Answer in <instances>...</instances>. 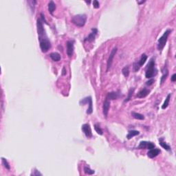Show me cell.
Here are the masks:
<instances>
[{
	"instance_id": "1",
	"label": "cell",
	"mask_w": 176,
	"mask_h": 176,
	"mask_svg": "<svg viewBox=\"0 0 176 176\" xmlns=\"http://www.w3.org/2000/svg\"><path fill=\"white\" fill-rule=\"evenodd\" d=\"M86 21H87V16L84 14L75 15L72 19V23L78 27L84 26L85 23H86Z\"/></svg>"
},
{
	"instance_id": "2",
	"label": "cell",
	"mask_w": 176,
	"mask_h": 176,
	"mask_svg": "<svg viewBox=\"0 0 176 176\" xmlns=\"http://www.w3.org/2000/svg\"><path fill=\"white\" fill-rule=\"evenodd\" d=\"M171 33V30L168 29L167 30H166L165 33L162 34L158 41V49L159 50H162V49L165 48V45L166 44V41H167V39L168 37L170 34V33Z\"/></svg>"
},
{
	"instance_id": "3",
	"label": "cell",
	"mask_w": 176,
	"mask_h": 176,
	"mask_svg": "<svg viewBox=\"0 0 176 176\" xmlns=\"http://www.w3.org/2000/svg\"><path fill=\"white\" fill-rule=\"evenodd\" d=\"M155 60L154 59H151L150 60L149 63H148L147 67V70H146V72H145V77L147 78H151L154 77L155 74Z\"/></svg>"
},
{
	"instance_id": "4",
	"label": "cell",
	"mask_w": 176,
	"mask_h": 176,
	"mask_svg": "<svg viewBox=\"0 0 176 176\" xmlns=\"http://www.w3.org/2000/svg\"><path fill=\"white\" fill-rule=\"evenodd\" d=\"M37 33L39 34V40H43L48 39V37L45 34V30H44V26H43V22H41L40 19H38L37 21Z\"/></svg>"
},
{
	"instance_id": "5",
	"label": "cell",
	"mask_w": 176,
	"mask_h": 176,
	"mask_svg": "<svg viewBox=\"0 0 176 176\" xmlns=\"http://www.w3.org/2000/svg\"><path fill=\"white\" fill-rule=\"evenodd\" d=\"M39 43H40L41 50L42 52H44V53L47 52L51 47V44H50V41L48 40V39L39 41Z\"/></svg>"
},
{
	"instance_id": "6",
	"label": "cell",
	"mask_w": 176,
	"mask_h": 176,
	"mask_svg": "<svg viewBox=\"0 0 176 176\" xmlns=\"http://www.w3.org/2000/svg\"><path fill=\"white\" fill-rule=\"evenodd\" d=\"M117 50H118L117 47H114V48H113V50H112L111 52V53H110L109 59L107 60V72L110 70V68L111 67L112 62H113V59H114V56H115V55H116V52H117Z\"/></svg>"
},
{
	"instance_id": "7",
	"label": "cell",
	"mask_w": 176,
	"mask_h": 176,
	"mask_svg": "<svg viewBox=\"0 0 176 176\" xmlns=\"http://www.w3.org/2000/svg\"><path fill=\"white\" fill-rule=\"evenodd\" d=\"M74 41H68L67 42V55L69 57H71L72 55H73L74 52Z\"/></svg>"
},
{
	"instance_id": "8",
	"label": "cell",
	"mask_w": 176,
	"mask_h": 176,
	"mask_svg": "<svg viewBox=\"0 0 176 176\" xmlns=\"http://www.w3.org/2000/svg\"><path fill=\"white\" fill-rule=\"evenodd\" d=\"M82 131L84 132L86 137L88 138H92V130H91V127L90 125L89 124H84L82 125Z\"/></svg>"
},
{
	"instance_id": "9",
	"label": "cell",
	"mask_w": 176,
	"mask_h": 176,
	"mask_svg": "<svg viewBox=\"0 0 176 176\" xmlns=\"http://www.w3.org/2000/svg\"><path fill=\"white\" fill-rule=\"evenodd\" d=\"M98 33V30L96 29V28H92V33H90L88 37H86L84 39L85 41H89V42H92L94 41L95 39L96 35Z\"/></svg>"
},
{
	"instance_id": "10",
	"label": "cell",
	"mask_w": 176,
	"mask_h": 176,
	"mask_svg": "<svg viewBox=\"0 0 176 176\" xmlns=\"http://www.w3.org/2000/svg\"><path fill=\"white\" fill-rule=\"evenodd\" d=\"M110 102L109 101V100L106 99L104 103H103V115L105 118L107 117V115L109 113V110H110Z\"/></svg>"
},
{
	"instance_id": "11",
	"label": "cell",
	"mask_w": 176,
	"mask_h": 176,
	"mask_svg": "<svg viewBox=\"0 0 176 176\" xmlns=\"http://www.w3.org/2000/svg\"><path fill=\"white\" fill-rule=\"evenodd\" d=\"M160 153V150L158 149H149V152L147 153V155L148 157L150 158H154L158 155V154Z\"/></svg>"
},
{
	"instance_id": "12",
	"label": "cell",
	"mask_w": 176,
	"mask_h": 176,
	"mask_svg": "<svg viewBox=\"0 0 176 176\" xmlns=\"http://www.w3.org/2000/svg\"><path fill=\"white\" fill-rule=\"evenodd\" d=\"M149 94V90L146 89V88H144V89H143L142 90H140V91L138 93L137 96H138V98H140V99H143V98L146 97Z\"/></svg>"
},
{
	"instance_id": "13",
	"label": "cell",
	"mask_w": 176,
	"mask_h": 176,
	"mask_svg": "<svg viewBox=\"0 0 176 176\" xmlns=\"http://www.w3.org/2000/svg\"><path fill=\"white\" fill-rule=\"evenodd\" d=\"M118 96H119V95H118L117 92H109L107 95L106 99H107V100H116L118 98Z\"/></svg>"
},
{
	"instance_id": "14",
	"label": "cell",
	"mask_w": 176,
	"mask_h": 176,
	"mask_svg": "<svg viewBox=\"0 0 176 176\" xmlns=\"http://www.w3.org/2000/svg\"><path fill=\"white\" fill-rule=\"evenodd\" d=\"M89 104V107L87 110V114H91L93 112V107H92V99L91 96L88 97V103Z\"/></svg>"
},
{
	"instance_id": "15",
	"label": "cell",
	"mask_w": 176,
	"mask_h": 176,
	"mask_svg": "<svg viewBox=\"0 0 176 176\" xmlns=\"http://www.w3.org/2000/svg\"><path fill=\"white\" fill-rule=\"evenodd\" d=\"M56 9V4H55V2L53 1H50L48 4V11L52 15L53 14V12L55 11Z\"/></svg>"
},
{
	"instance_id": "16",
	"label": "cell",
	"mask_w": 176,
	"mask_h": 176,
	"mask_svg": "<svg viewBox=\"0 0 176 176\" xmlns=\"http://www.w3.org/2000/svg\"><path fill=\"white\" fill-rule=\"evenodd\" d=\"M50 56L54 61H59L61 59V55L57 52H52L50 55Z\"/></svg>"
},
{
	"instance_id": "17",
	"label": "cell",
	"mask_w": 176,
	"mask_h": 176,
	"mask_svg": "<svg viewBox=\"0 0 176 176\" xmlns=\"http://www.w3.org/2000/svg\"><path fill=\"white\" fill-rule=\"evenodd\" d=\"M140 134V132L138 131H136V130H132V131H129L128 133V134H127V139L129 140L132 138L133 137H134V136H138V135H139Z\"/></svg>"
},
{
	"instance_id": "18",
	"label": "cell",
	"mask_w": 176,
	"mask_h": 176,
	"mask_svg": "<svg viewBox=\"0 0 176 176\" xmlns=\"http://www.w3.org/2000/svg\"><path fill=\"white\" fill-rule=\"evenodd\" d=\"M159 143H160V144L161 145L162 147H163L167 151H169L171 150V147L169 145H168L166 143H165V141H164V139L163 138H160L159 139Z\"/></svg>"
},
{
	"instance_id": "19",
	"label": "cell",
	"mask_w": 176,
	"mask_h": 176,
	"mask_svg": "<svg viewBox=\"0 0 176 176\" xmlns=\"http://www.w3.org/2000/svg\"><path fill=\"white\" fill-rule=\"evenodd\" d=\"M171 94H169L167 95V96H166V98L165 99V102L163 103V105H162V110H165V109H166L167 107L169 106V101H170V99H171Z\"/></svg>"
},
{
	"instance_id": "20",
	"label": "cell",
	"mask_w": 176,
	"mask_h": 176,
	"mask_svg": "<svg viewBox=\"0 0 176 176\" xmlns=\"http://www.w3.org/2000/svg\"><path fill=\"white\" fill-rule=\"evenodd\" d=\"M168 74H169V72H168V70H167V67H164V70H163V75H162V77L161 78V84H162L163 83H164V81L166 80V77L168 76Z\"/></svg>"
},
{
	"instance_id": "21",
	"label": "cell",
	"mask_w": 176,
	"mask_h": 176,
	"mask_svg": "<svg viewBox=\"0 0 176 176\" xmlns=\"http://www.w3.org/2000/svg\"><path fill=\"white\" fill-rule=\"evenodd\" d=\"M132 115L133 117L137 119V120H144V116H143V114H140L139 113L135 112V111H132Z\"/></svg>"
},
{
	"instance_id": "22",
	"label": "cell",
	"mask_w": 176,
	"mask_h": 176,
	"mask_svg": "<svg viewBox=\"0 0 176 176\" xmlns=\"http://www.w3.org/2000/svg\"><path fill=\"white\" fill-rule=\"evenodd\" d=\"M147 56L145 54H143L142 56H141V57H140V61H138V63H139V65L140 66V67L142 66H143L145 62H146V61H147Z\"/></svg>"
},
{
	"instance_id": "23",
	"label": "cell",
	"mask_w": 176,
	"mask_h": 176,
	"mask_svg": "<svg viewBox=\"0 0 176 176\" xmlns=\"http://www.w3.org/2000/svg\"><path fill=\"white\" fill-rule=\"evenodd\" d=\"M148 143H149V142H147V141H142V142H140L139 146L138 147L137 149H147Z\"/></svg>"
},
{
	"instance_id": "24",
	"label": "cell",
	"mask_w": 176,
	"mask_h": 176,
	"mask_svg": "<svg viewBox=\"0 0 176 176\" xmlns=\"http://www.w3.org/2000/svg\"><path fill=\"white\" fill-rule=\"evenodd\" d=\"M84 172L87 175H93L95 173V171L94 170H92L89 166H85L84 167Z\"/></svg>"
},
{
	"instance_id": "25",
	"label": "cell",
	"mask_w": 176,
	"mask_h": 176,
	"mask_svg": "<svg viewBox=\"0 0 176 176\" xmlns=\"http://www.w3.org/2000/svg\"><path fill=\"white\" fill-rule=\"evenodd\" d=\"M122 73L126 78H127L129 75V66H125V67L122 70Z\"/></svg>"
},
{
	"instance_id": "26",
	"label": "cell",
	"mask_w": 176,
	"mask_h": 176,
	"mask_svg": "<svg viewBox=\"0 0 176 176\" xmlns=\"http://www.w3.org/2000/svg\"><path fill=\"white\" fill-rule=\"evenodd\" d=\"M94 129H95L96 132H97L99 135H103V130L101 129V128L100 127V126L99 125L96 124V125H94Z\"/></svg>"
},
{
	"instance_id": "27",
	"label": "cell",
	"mask_w": 176,
	"mask_h": 176,
	"mask_svg": "<svg viewBox=\"0 0 176 176\" xmlns=\"http://www.w3.org/2000/svg\"><path fill=\"white\" fill-rule=\"evenodd\" d=\"M1 160H2V163H3V165H4V167H5L6 169H7L9 170V169H10V165H9L8 162L7 160H6V159L2 158H1Z\"/></svg>"
},
{
	"instance_id": "28",
	"label": "cell",
	"mask_w": 176,
	"mask_h": 176,
	"mask_svg": "<svg viewBox=\"0 0 176 176\" xmlns=\"http://www.w3.org/2000/svg\"><path fill=\"white\" fill-rule=\"evenodd\" d=\"M133 91H134V89H133H133H131L129 90V92L128 97L127 98L126 100H125V102H127V101H129V100L131 99V97H132V94H133Z\"/></svg>"
},
{
	"instance_id": "29",
	"label": "cell",
	"mask_w": 176,
	"mask_h": 176,
	"mask_svg": "<svg viewBox=\"0 0 176 176\" xmlns=\"http://www.w3.org/2000/svg\"><path fill=\"white\" fill-rule=\"evenodd\" d=\"M140 68V66L139 65L138 62H136L133 63V70L134 72H138Z\"/></svg>"
},
{
	"instance_id": "30",
	"label": "cell",
	"mask_w": 176,
	"mask_h": 176,
	"mask_svg": "<svg viewBox=\"0 0 176 176\" xmlns=\"http://www.w3.org/2000/svg\"><path fill=\"white\" fill-rule=\"evenodd\" d=\"M155 145L153 143H151V142H149L148 143V146H147V149H154L155 148Z\"/></svg>"
},
{
	"instance_id": "31",
	"label": "cell",
	"mask_w": 176,
	"mask_h": 176,
	"mask_svg": "<svg viewBox=\"0 0 176 176\" xmlns=\"http://www.w3.org/2000/svg\"><path fill=\"white\" fill-rule=\"evenodd\" d=\"M93 6H94V8H99V6H100V4H99V1H96V0H94V1H93Z\"/></svg>"
},
{
	"instance_id": "32",
	"label": "cell",
	"mask_w": 176,
	"mask_h": 176,
	"mask_svg": "<svg viewBox=\"0 0 176 176\" xmlns=\"http://www.w3.org/2000/svg\"><path fill=\"white\" fill-rule=\"evenodd\" d=\"M34 171V173H33L31 174V176H42V174L40 172H39L38 171H37V170H35Z\"/></svg>"
},
{
	"instance_id": "33",
	"label": "cell",
	"mask_w": 176,
	"mask_h": 176,
	"mask_svg": "<svg viewBox=\"0 0 176 176\" xmlns=\"http://www.w3.org/2000/svg\"><path fill=\"white\" fill-rule=\"evenodd\" d=\"M154 83V79H151V80H149V81H147V83H146V84H147V85H149H149H151L153 84Z\"/></svg>"
},
{
	"instance_id": "34",
	"label": "cell",
	"mask_w": 176,
	"mask_h": 176,
	"mask_svg": "<svg viewBox=\"0 0 176 176\" xmlns=\"http://www.w3.org/2000/svg\"><path fill=\"white\" fill-rule=\"evenodd\" d=\"M176 81V74H173L171 77V81L173 82H175Z\"/></svg>"
},
{
	"instance_id": "35",
	"label": "cell",
	"mask_w": 176,
	"mask_h": 176,
	"mask_svg": "<svg viewBox=\"0 0 176 176\" xmlns=\"http://www.w3.org/2000/svg\"><path fill=\"white\" fill-rule=\"evenodd\" d=\"M41 19H42V20L44 21V23H47V22H46V21H45V16L44 15V14L43 13H41Z\"/></svg>"
},
{
	"instance_id": "36",
	"label": "cell",
	"mask_w": 176,
	"mask_h": 176,
	"mask_svg": "<svg viewBox=\"0 0 176 176\" xmlns=\"http://www.w3.org/2000/svg\"><path fill=\"white\" fill-rule=\"evenodd\" d=\"M63 75H66V67H63V72H62Z\"/></svg>"
},
{
	"instance_id": "37",
	"label": "cell",
	"mask_w": 176,
	"mask_h": 176,
	"mask_svg": "<svg viewBox=\"0 0 176 176\" xmlns=\"http://www.w3.org/2000/svg\"><path fill=\"white\" fill-rule=\"evenodd\" d=\"M144 2H145V1H141V2H138V3L140 4H143V3H144Z\"/></svg>"
}]
</instances>
